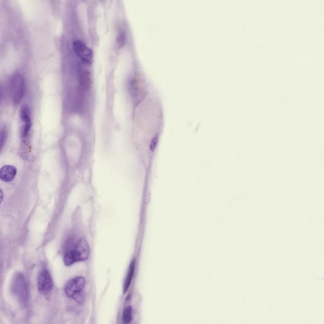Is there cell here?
Wrapping results in <instances>:
<instances>
[{"mask_svg":"<svg viewBox=\"0 0 324 324\" xmlns=\"http://www.w3.org/2000/svg\"><path fill=\"white\" fill-rule=\"evenodd\" d=\"M89 255V247L88 242L84 238H81L74 244L71 250L66 253L64 257V264L70 266L79 261L86 260Z\"/></svg>","mask_w":324,"mask_h":324,"instance_id":"1","label":"cell"},{"mask_svg":"<svg viewBox=\"0 0 324 324\" xmlns=\"http://www.w3.org/2000/svg\"><path fill=\"white\" fill-rule=\"evenodd\" d=\"M11 91L12 100L14 105H17L22 100L26 91V83L22 75L16 73L12 76Z\"/></svg>","mask_w":324,"mask_h":324,"instance_id":"2","label":"cell"},{"mask_svg":"<svg viewBox=\"0 0 324 324\" xmlns=\"http://www.w3.org/2000/svg\"><path fill=\"white\" fill-rule=\"evenodd\" d=\"M86 280L83 277H78L70 280L66 283L65 292L68 298H72L76 295L81 293L84 290Z\"/></svg>","mask_w":324,"mask_h":324,"instance_id":"3","label":"cell"},{"mask_svg":"<svg viewBox=\"0 0 324 324\" xmlns=\"http://www.w3.org/2000/svg\"><path fill=\"white\" fill-rule=\"evenodd\" d=\"M37 289L42 294H49L53 288V281L50 274L47 269L43 270L37 277Z\"/></svg>","mask_w":324,"mask_h":324,"instance_id":"4","label":"cell"},{"mask_svg":"<svg viewBox=\"0 0 324 324\" xmlns=\"http://www.w3.org/2000/svg\"><path fill=\"white\" fill-rule=\"evenodd\" d=\"M20 119L22 123V138L24 140H26L32 126L30 110L28 106H23L20 109Z\"/></svg>","mask_w":324,"mask_h":324,"instance_id":"5","label":"cell"},{"mask_svg":"<svg viewBox=\"0 0 324 324\" xmlns=\"http://www.w3.org/2000/svg\"><path fill=\"white\" fill-rule=\"evenodd\" d=\"M75 52L78 57L86 64H91L93 59V51L89 48L80 41H76L73 43Z\"/></svg>","mask_w":324,"mask_h":324,"instance_id":"6","label":"cell"},{"mask_svg":"<svg viewBox=\"0 0 324 324\" xmlns=\"http://www.w3.org/2000/svg\"><path fill=\"white\" fill-rule=\"evenodd\" d=\"M16 172L17 170L14 166H3L0 169V179L3 182H11L16 178Z\"/></svg>","mask_w":324,"mask_h":324,"instance_id":"7","label":"cell"},{"mask_svg":"<svg viewBox=\"0 0 324 324\" xmlns=\"http://www.w3.org/2000/svg\"><path fill=\"white\" fill-rule=\"evenodd\" d=\"M135 271V260H133L130 263V267L129 268L128 275H127L125 284L124 286V292H126L129 290V288L131 283L133 275H134Z\"/></svg>","mask_w":324,"mask_h":324,"instance_id":"8","label":"cell"},{"mask_svg":"<svg viewBox=\"0 0 324 324\" xmlns=\"http://www.w3.org/2000/svg\"><path fill=\"white\" fill-rule=\"evenodd\" d=\"M132 308L131 307L129 306L124 309L123 315H122V323L129 324L132 321Z\"/></svg>","mask_w":324,"mask_h":324,"instance_id":"9","label":"cell"},{"mask_svg":"<svg viewBox=\"0 0 324 324\" xmlns=\"http://www.w3.org/2000/svg\"><path fill=\"white\" fill-rule=\"evenodd\" d=\"M6 137H7V132L5 130H2L0 132V150L3 147L4 144H5Z\"/></svg>","mask_w":324,"mask_h":324,"instance_id":"10","label":"cell"},{"mask_svg":"<svg viewBox=\"0 0 324 324\" xmlns=\"http://www.w3.org/2000/svg\"><path fill=\"white\" fill-rule=\"evenodd\" d=\"M158 141H159V138L158 137H155L153 139L152 141H151V145H150V149L151 151H154L156 146H157V143H158Z\"/></svg>","mask_w":324,"mask_h":324,"instance_id":"11","label":"cell"},{"mask_svg":"<svg viewBox=\"0 0 324 324\" xmlns=\"http://www.w3.org/2000/svg\"><path fill=\"white\" fill-rule=\"evenodd\" d=\"M3 199V193L2 192L1 189H0V205H1L2 201Z\"/></svg>","mask_w":324,"mask_h":324,"instance_id":"12","label":"cell"}]
</instances>
